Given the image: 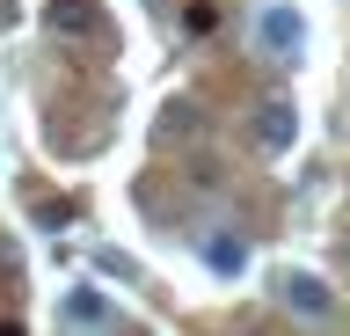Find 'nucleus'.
<instances>
[{"instance_id":"423d86ee","label":"nucleus","mask_w":350,"mask_h":336,"mask_svg":"<svg viewBox=\"0 0 350 336\" xmlns=\"http://www.w3.org/2000/svg\"><path fill=\"white\" fill-rule=\"evenodd\" d=\"M204 263H212V270H226V278H234V270L248 263V248H241L234 234H212V242H204Z\"/></svg>"},{"instance_id":"7ed1b4c3","label":"nucleus","mask_w":350,"mask_h":336,"mask_svg":"<svg viewBox=\"0 0 350 336\" xmlns=\"http://www.w3.org/2000/svg\"><path fill=\"white\" fill-rule=\"evenodd\" d=\"M256 139H262V154H284V146L299 139V110H292L284 95H270V103L256 110Z\"/></svg>"},{"instance_id":"f03ea898","label":"nucleus","mask_w":350,"mask_h":336,"mask_svg":"<svg viewBox=\"0 0 350 336\" xmlns=\"http://www.w3.org/2000/svg\"><path fill=\"white\" fill-rule=\"evenodd\" d=\"M278 300H284L292 314H299V322H328V314H336V292H328L321 278H314V270H292V278L278 285Z\"/></svg>"},{"instance_id":"20e7f679","label":"nucleus","mask_w":350,"mask_h":336,"mask_svg":"<svg viewBox=\"0 0 350 336\" xmlns=\"http://www.w3.org/2000/svg\"><path fill=\"white\" fill-rule=\"evenodd\" d=\"M44 23L59 29V37H103V15H95V0H51V8H44Z\"/></svg>"},{"instance_id":"39448f33","label":"nucleus","mask_w":350,"mask_h":336,"mask_svg":"<svg viewBox=\"0 0 350 336\" xmlns=\"http://www.w3.org/2000/svg\"><path fill=\"white\" fill-rule=\"evenodd\" d=\"M59 314H66V322H81V329H109V322H117V307H109L103 292H88V285L73 292V300H66Z\"/></svg>"},{"instance_id":"f257e3e1","label":"nucleus","mask_w":350,"mask_h":336,"mask_svg":"<svg viewBox=\"0 0 350 336\" xmlns=\"http://www.w3.org/2000/svg\"><path fill=\"white\" fill-rule=\"evenodd\" d=\"M256 37H262V51H270V59H299V51H306V23H299V8L270 0V8H262V23H256Z\"/></svg>"}]
</instances>
